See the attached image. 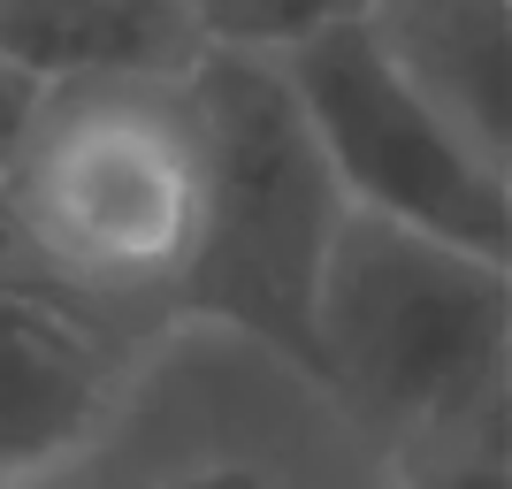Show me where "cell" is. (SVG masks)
Returning a JSON list of instances; mask_svg holds the SVG:
<instances>
[{"mask_svg":"<svg viewBox=\"0 0 512 489\" xmlns=\"http://www.w3.org/2000/svg\"><path fill=\"white\" fill-rule=\"evenodd\" d=\"M0 199L39 237L115 352L176 321L199 230V107L184 77L39 85Z\"/></svg>","mask_w":512,"mask_h":489,"instance_id":"6da1fadb","label":"cell"},{"mask_svg":"<svg viewBox=\"0 0 512 489\" xmlns=\"http://www.w3.org/2000/svg\"><path fill=\"white\" fill-rule=\"evenodd\" d=\"M184 85L199 107V230L176 276V321L245 329L321 383L314 283L352 199L276 54L207 46Z\"/></svg>","mask_w":512,"mask_h":489,"instance_id":"7a4b0ae2","label":"cell"},{"mask_svg":"<svg viewBox=\"0 0 512 489\" xmlns=\"http://www.w3.org/2000/svg\"><path fill=\"white\" fill-rule=\"evenodd\" d=\"M276 62L291 77V92H299V115L314 130V146L329 153V169H337L352 207L413 222V230L459 245V253L512 260V176L490 169L390 69L367 16L283 46Z\"/></svg>","mask_w":512,"mask_h":489,"instance_id":"277c9868","label":"cell"},{"mask_svg":"<svg viewBox=\"0 0 512 489\" xmlns=\"http://www.w3.org/2000/svg\"><path fill=\"white\" fill-rule=\"evenodd\" d=\"M321 390L390 444L512 398V268L444 237L344 207L314 283Z\"/></svg>","mask_w":512,"mask_h":489,"instance_id":"3957f363","label":"cell"},{"mask_svg":"<svg viewBox=\"0 0 512 489\" xmlns=\"http://www.w3.org/2000/svg\"><path fill=\"white\" fill-rule=\"evenodd\" d=\"M123 352L92 344L85 329L0 298V482L69 451L115 398Z\"/></svg>","mask_w":512,"mask_h":489,"instance_id":"52a82bcc","label":"cell"},{"mask_svg":"<svg viewBox=\"0 0 512 489\" xmlns=\"http://www.w3.org/2000/svg\"><path fill=\"white\" fill-rule=\"evenodd\" d=\"M31 107H39V77H23L16 62H0V176L16 161L23 130H31Z\"/></svg>","mask_w":512,"mask_h":489,"instance_id":"30bf717a","label":"cell"},{"mask_svg":"<svg viewBox=\"0 0 512 489\" xmlns=\"http://www.w3.org/2000/svg\"><path fill=\"white\" fill-rule=\"evenodd\" d=\"M192 0H0V62L62 77H192L207 54Z\"/></svg>","mask_w":512,"mask_h":489,"instance_id":"8992f818","label":"cell"},{"mask_svg":"<svg viewBox=\"0 0 512 489\" xmlns=\"http://www.w3.org/2000/svg\"><path fill=\"white\" fill-rule=\"evenodd\" d=\"M367 31L390 69L512 176V0H375Z\"/></svg>","mask_w":512,"mask_h":489,"instance_id":"5b68a950","label":"cell"},{"mask_svg":"<svg viewBox=\"0 0 512 489\" xmlns=\"http://www.w3.org/2000/svg\"><path fill=\"white\" fill-rule=\"evenodd\" d=\"M512 398H490L459 421L398 444V489H512Z\"/></svg>","mask_w":512,"mask_h":489,"instance_id":"ba28073f","label":"cell"},{"mask_svg":"<svg viewBox=\"0 0 512 489\" xmlns=\"http://www.w3.org/2000/svg\"><path fill=\"white\" fill-rule=\"evenodd\" d=\"M199 31L214 46H253V54H283V46L314 39L329 23H360L375 0H192Z\"/></svg>","mask_w":512,"mask_h":489,"instance_id":"9c48e42d","label":"cell"}]
</instances>
